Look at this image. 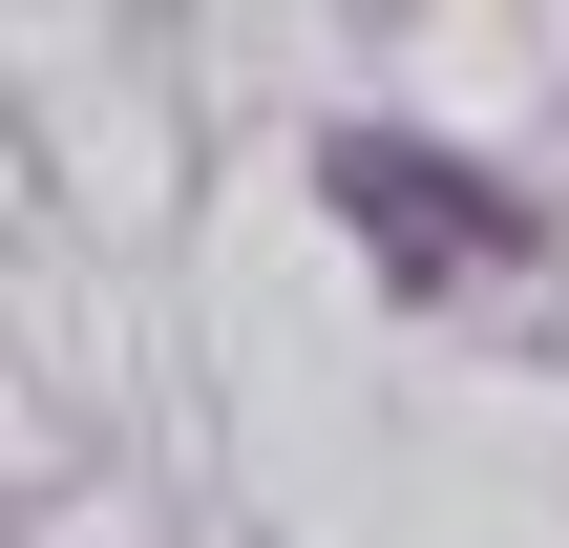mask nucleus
I'll return each mask as SVG.
<instances>
[{"instance_id":"1","label":"nucleus","mask_w":569,"mask_h":548,"mask_svg":"<svg viewBox=\"0 0 569 548\" xmlns=\"http://www.w3.org/2000/svg\"><path fill=\"white\" fill-rule=\"evenodd\" d=\"M338 190L401 232V275H486V253H528V211H507V190H443L422 148H338Z\"/></svg>"}]
</instances>
